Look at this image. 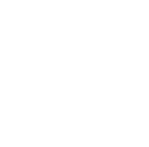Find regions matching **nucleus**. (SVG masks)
Segmentation results:
<instances>
[]
</instances>
